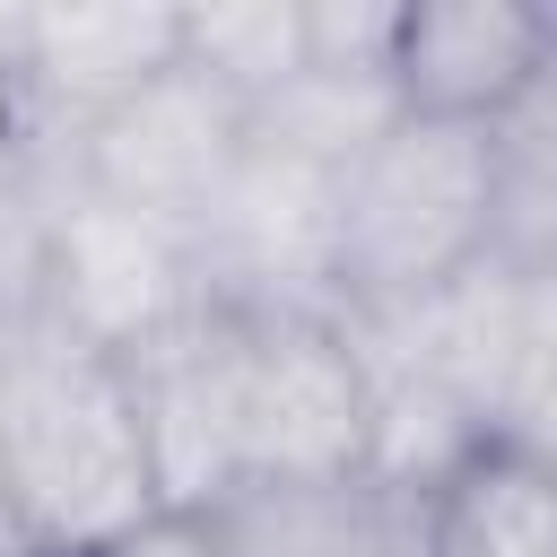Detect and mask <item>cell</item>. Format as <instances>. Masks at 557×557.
<instances>
[{
  "instance_id": "6da1fadb",
  "label": "cell",
  "mask_w": 557,
  "mask_h": 557,
  "mask_svg": "<svg viewBox=\"0 0 557 557\" xmlns=\"http://www.w3.org/2000/svg\"><path fill=\"white\" fill-rule=\"evenodd\" d=\"M0 496L35 557H87L157 513L122 357L70 339L35 305L0 331Z\"/></svg>"
},
{
  "instance_id": "7a4b0ae2",
  "label": "cell",
  "mask_w": 557,
  "mask_h": 557,
  "mask_svg": "<svg viewBox=\"0 0 557 557\" xmlns=\"http://www.w3.org/2000/svg\"><path fill=\"white\" fill-rule=\"evenodd\" d=\"M470 261H487V122L400 113L339 174L331 313H409Z\"/></svg>"
},
{
  "instance_id": "3957f363",
  "label": "cell",
  "mask_w": 557,
  "mask_h": 557,
  "mask_svg": "<svg viewBox=\"0 0 557 557\" xmlns=\"http://www.w3.org/2000/svg\"><path fill=\"white\" fill-rule=\"evenodd\" d=\"M209 296H200L183 226H165L148 209L78 191L35 226V313L104 357H131L139 339L174 331Z\"/></svg>"
},
{
  "instance_id": "277c9868",
  "label": "cell",
  "mask_w": 557,
  "mask_h": 557,
  "mask_svg": "<svg viewBox=\"0 0 557 557\" xmlns=\"http://www.w3.org/2000/svg\"><path fill=\"white\" fill-rule=\"evenodd\" d=\"M235 426H244V479L366 470V374L348 331L331 313H244Z\"/></svg>"
},
{
  "instance_id": "5b68a950",
  "label": "cell",
  "mask_w": 557,
  "mask_h": 557,
  "mask_svg": "<svg viewBox=\"0 0 557 557\" xmlns=\"http://www.w3.org/2000/svg\"><path fill=\"white\" fill-rule=\"evenodd\" d=\"M235 148H244V104L218 96L200 70L174 61L131 104H113L104 122H87V139H78V191H104L122 209H148V218L183 226L218 191V174L235 165Z\"/></svg>"
},
{
  "instance_id": "8992f818",
  "label": "cell",
  "mask_w": 557,
  "mask_h": 557,
  "mask_svg": "<svg viewBox=\"0 0 557 557\" xmlns=\"http://www.w3.org/2000/svg\"><path fill=\"white\" fill-rule=\"evenodd\" d=\"M557 78V26L531 0H426L400 9L392 96L418 122H496Z\"/></svg>"
},
{
  "instance_id": "52a82bcc",
  "label": "cell",
  "mask_w": 557,
  "mask_h": 557,
  "mask_svg": "<svg viewBox=\"0 0 557 557\" xmlns=\"http://www.w3.org/2000/svg\"><path fill=\"white\" fill-rule=\"evenodd\" d=\"M435 496H400L366 470L331 479H235L200 505L218 557H383Z\"/></svg>"
},
{
  "instance_id": "ba28073f",
  "label": "cell",
  "mask_w": 557,
  "mask_h": 557,
  "mask_svg": "<svg viewBox=\"0 0 557 557\" xmlns=\"http://www.w3.org/2000/svg\"><path fill=\"white\" fill-rule=\"evenodd\" d=\"M17 61L26 87L44 104H70L87 131L183 61V9H44L26 17Z\"/></svg>"
},
{
  "instance_id": "9c48e42d",
  "label": "cell",
  "mask_w": 557,
  "mask_h": 557,
  "mask_svg": "<svg viewBox=\"0 0 557 557\" xmlns=\"http://www.w3.org/2000/svg\"><path fill=\"white\" fill-rule=\"evenodd\" d=\"M392 122H400L392 78H339V70H296L278 96H261L244 113L252 139H270V148H287V157H305L322 174H348Z\"/></svg>"
},
{
  "instance_id": "30bf717a",
  "label": "cell",
  "mask_w": 557,
  "mask_h": 557,
  "mask_svg": "<svg viewBox=\"0 0 557 557\" xmlns=\"http://www.w3.org/2000/svg\"><path fill=\"white\" fill-rule=\"evenodd\" d=\"M183 70H200L218 96H235L244 113L261 96H278L305 70V0H218V9H183Z\"/></svg>"
},
{
  "instance_id": "8fae6325",
  "label": "cell",
  "mask_w": 557,
  "mask_h": 557,
  "mask_svg": "<svg viewBox=\"0 0 557 557\" xmlns=\"http://www.w3.org/2000/svg\"><path fill=\"white\" fill-rule=\"evenodd\" d=\"M435 522L453 557H548V479L540 461L487 453L435 496Z\"/></svg>"
},
{
  "instance_id": "7c38bea8",
  "label": "cell",
  "mask_w": 557,
  "mask_h": 557,
  "mask_svg": "<svg viewBox=\"0 0 557 557\" xmlns=\"http://www.w3.org/2000/svg\"><path fill=\"white\" fill-rule=\"evenodd\" d=\"M400 0H305V70L339 78H392Z\"/></svg>"
},
{
  "instance_id": "4fadbf2b",
  "label": "cell",
  "mask_w": 557,
  "mask_h": 557,
  "mask_svg": "<svg viewBox=\"0 0 557 557\" xmlns=\"http://www.w3.org/2000/svg\"><path fill=\"white\" fill-rule=\"evenodd\" d=\"M87 557H218V540L200 531V513H148V522H131L122 540H104Z\"/></svg>"
},
{
  "instance_id": "5bb4252c",
  "label": "cell",
  "mask_w": 557,
  "mask_h": 557,
  "mask_svg": "<svg viewBox=\"0 0 557 557\" xmlns=\"http://www.w3.org/2000/svg\"><path fill=\"white\" fill-rule=\"evenodd\" d=\"M383 557H453V548H444V522H435V505H426V513H418V522H409V531H400Z\"/></svg>"
},
{
  "instance_id": "9a60e30c",
  "label": "cell",
  "mask_w": 557,
  "mask_h": 557,
  "mask_svg": "<svg viewBox=\"0 0 557 557\" xmlns=\"http://www.w3.org/2000/svg\"><path fill=\"white\" fill-rule=\"evenodd\" d=\"M0 557H35V548H26V540H0Z\"/></svg>"
},
{
  "instance_id": "2e32d148",
  "label": "cell",
  "mask_w": 557,
  "mask_h": 557,
  "mask_svg": "<svg viewBox=\"0 0 557 557\" xmlns=\"http://www.w3.org/2000/svg\"><path fill=\"white\" fill-rule=\"evenodd\" d=\"M0 540H17V531H9V496H0Z\"/></svg>"
}]
</instances>
